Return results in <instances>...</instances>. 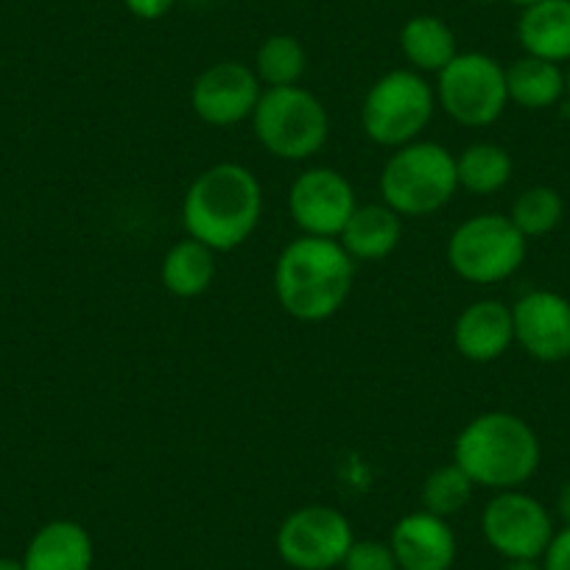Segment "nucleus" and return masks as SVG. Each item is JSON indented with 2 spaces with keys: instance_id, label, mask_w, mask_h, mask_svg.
<instances>
[{
  "instance_id": "f3484780",
  "label": "nucleus",
  "mask_w": 570,
  "mask_h": 570,
  "mask_svg": "<svg viewBox=\"0 0 570 570\" xmlns=\"http://www.w3.org/2000/svg\"><path fill=\"white\" fill-rule=\"evenodd\" d=\"M400 238H403V216L381 202V205L355 207L336 240L353 261H383L397 249Z\"/></svg>"
},
{
  "instance_id": "aec40b11",
  "label": "nucleus",
  "mask_w": 570,
  "mask_h": 570,
  "mask_svg": "<svg viewBox=\"0 0 570 570\" xmlns=\"http://www.w3.org/2000/svg\"><path fill=\"white\" fill-rule=\"evenodd\" d=\"M400 48L416 73H442L459 53L451 26L434 14L411 18L400 31Z\"/></svg>"
},
{
  "instance_id": "f257e3e1",
  "label": "nucleus",
  "mask_w": 570,
  "mask_h": 570,
  "mask_svg": "<svg viewBox=\"0 0 570 570\" xmlns=\"http://www.w3.org/2000/svg\"><path fill=\"white\" fill-rule=\"evenodd\" d=\"M355 261L336 238L299 235L274 263V294L285 314L297 322L336 316L353 292Z\"/></svg>"
},
{
  "instance_id": "2f4dec72",
  "label": "nucleus",
  "mask_w": 570,
  "mask_h": 570,
  "mask_svg": "<svg viewBox=\"0 0 570 570\" xmlns=\"http://www.w3.org/2000/svg\"><path fill=\"white\" fill-rule=\"evenodd\" d=\"M509 3H514V7H534V3H540V0H509Z\"/></svg>"
},
{
  "instance_id": "c85d7f7f",
  "label": "nucleus",
  "mask_w": 570,
  "mask_h": 570,
  "mask_svg": "<svg viewBox=\"0 0 570 570\" xmlns=\"http://www.w3.org/2000/svg\"><path fill=\"white\" fill-rule=\"evenodd\" d=\"M557 512H559V518H562V523L570 525V481L562 487V490H559Z\"/></svg>"
},
{
  "instance_id": "bb28decb",
  "label": "nucleus",
  "mask_w": 570,
  "mask_h": 570,
  "mask_svg": "<svg viewBox=\"0 0 570 570\" xmlns=\"http://www.w3.org/2000/svg\"><path fill=\"white\" fill-rule=\"evenodd\" d=\"M542 570H570V525L553 531L546 553H542Z\"/></svg>"
},
{
  "instance_id": "4be33fe9",
  "label": "nucleus",
  "mask_w": 570,
  "mask_h": 570,
  "mask_svg": "<svg viewBox=\"0 0 570 570\" xmlns=\"http://www.w3.org/2000/svg\"><path fill=\"white\" fill-rule=\"evenodd\" d=\"M456 177L468 194H498L512 179V157L498 142H473L456 157Z\"/></svg>"
},
{
  "instance_id": "5701e85b",
  "label": "nucleus",
  "mask_w": 570,
  "mask_h": 570,
  "mask_svg": "<svg viewBox=\"0 0 570 570\" xmlns=\"http://www.w3.org/2000/svg\"><path fill=\"white\" fill-rule=\"evenodd\" d=\"M255 76L268 87H294L308 70V53H305L303 42L292 35H272L268 40L261 42L255 53Z\"/></svg>"
},
{
  "instance_id": "f03ea898",
  "label": "nucleus",
  "mask_w": 570,
  "mask_h": 570,
  "mask_svg": "<svg viewBox=\"0 0 570 570\" xmlns=\"http://www.w3.org/2000/svg\"><path fill=\"white\" fill-rule=\"evenodd\" d=\"M263 216V188L238 163H218L190 183L183 199L188 238L213 252H233L249 240Z\"/></svg>"
},
{
  "instance_id": "7ed1b4c3",
  "label": "nucleus",
  "mask_w": 570,
  "mask_h": 570,
  "mask_svg": "<svg viewBox=\"0 0 570 570\" xmlns=\"http://www.w3.org/2000/svg\"><path fill=\"white\" fill-rule=\"evenodd\" d=\"M534 428L509 411H487L459 431L453 462L475 487L507 492L523 487L540 468Z\"/></svg>"
},
{
  "instance_id": "412c9836",
  "label": "nucleus",
  "mask_w": 570,
  "mask_h": 570,
  "mask_svg": "<svg viewBox=\"0 0 570 570\" xmlns=\"http://www.w3.org/2000/svg\"><path fill=\"white\" fill-rule=\"evenodd\" d=\"M509 101L523 109H548L564 96V73L557 62L540 57H520L507 68Z\"/></svg>"
},
{
  "instance_id": "1a4fd4ad",
  "label": "nucleus",
  "mask_w": 570,
  "mask_h": 570,
  "mask_svg": "<svg viewBox=\"0 0 570 570\" xmlns=\"http://www.w3.org/2000/svg\"><path fill=\"white\" fill-rule=\"evenodd\" d=\"M353 542L350 520L338 509L322 503L294 509L274 537L279 559L294 570L338 568Z\"/></svg>"
},
{
  "instance_id": "4468645a",
  "label": "nucleus",
  "mask_w": 570,
  "mask_h": 570,
  "mask_svg": "<svg viewBox=\"0 0 570 570\" xmlns=\"http://www.w3.org/2000/svg\"><path fill=\"white\" fill-rule=\"evenodd\" d=\"M389 546L400 570H451L456 562V534L451 523L425 509L400 518Z\"/></svg>"
},
{
  "instance_id": "72a5a7b5",
  "label": "nucleus",
  "mask_w": 570,
  "mask_h": 570,
  "mask_svg": "<svg viewBox=\"0 0 570 570\" xmlns=\"http://www.w3.org/2000/svg\"><path fill=\"white\" fill-rule=\"evenodd\" d=\"M190 3H207V0H190Z\"/></svg>"
},
{
  "instance_id": "cd10ccee",
  "label": "nucleus",
  "mask_w": 570,
  "mask_h": 570,
  "mask_svg": "<svg viewBox=\"0 0 570 570\" xmlns=\"http://www.w3.org/2000/svg\"><path fill=\"white\" fill-rule=\"evenodd\" d=\"M126 9H129L135 18L140 20H160L171 12V7L177 0H124Z\"/></svg>"
},
{
  "instance_id": "423d86ee",
  "label": "nucleus",
  "mask_w": 570,
  "mask_h": 570,
  "mask_svg": "<svg viewBox=\"0 0 570 570\" xmlns=\"http://www.w3.org/2000/svg\"><path fill=\"white\" fill-rule=\"evenodd\" d=\"M436 109V90L416 70H389L361 104L364 135L377 146L400 149L420 140Z\"/></svg>"
},
{
  "instance_id": "ddd939ff",
  "label": "nucleus",
  "mask_w": 570,
  "mask_h": 570,
  "mask_svg": "<svg viewBox=\"0 0 570 570\" xmlns=\"http://www.w3.org/2000/svg\"><path fill=\"white\" fill-rule=\"evenodd\" d=\"M514 342L534 361L570 358V299L557 292H529L512 305Z\"/></svg>"
},
{
  "instance_id": "a211bd4d",
  "label": "nucleus",
  "mask_w": 570,
  "mask_h": 570,
  "mask_svg": "<svg viewBox=\"0 0 570 570\" xmlns=\"http://www.w3.org/2000/svg\"><path fill=\"white\" fill-rule=\"evenodd\" d=\"M518 40L529 57L570 62V0H540L525 7L518 23Z\"/></svg>"
},
{
  "instance_id": "c756f323",
  "label": "nucleus",
  "mask_w": 570,
  "mask_h": 570,
  "mask_svg": "<svg viewBox=\"0 0 570 570\" xmlns=\"http://www.w3.org/2000/svg\"><path fill=\"white\" fill-rule=\"evenodd\" d=\"M503 570H542V564L537 559H512Z\"/></svg>"
},
{
  "instance_id": "20e7f679",
  "label": "nucleus",
  "mask_w": 570,
  "mask_h": 570,
  "mask_svg": "<svg viewBox=\"0 0 570 570\" xmlns=\"http://www.w3.org/2000/svg\"><path fill=\"white\" fill-rule=\"evenodd\" d=\"M456 190V157L440 142L414 140L400 146L381 171L383 205L397 216H431L442 210Z\"/></svg>"
},
{
  "instance_id": "39448f33",
  "label": "nucleus",
  "mask_w": 570,
  "mask_h": 570,
  "mask_svg": "<svg viewBox=\"0 0 570 570\" xmlns=\"http://www.w3.org/2000/svg\"><path fill=\"white\" fill-rule=\"evenodd\" d=\"M252 129L272 157L303 163L322 151L331 118L325 104L305 87H268L252 112Z\"/></svg>"
},
{
  "instance_id": "473e14b6",
  "label": "nucleus",
  "mask_w": 570,
  "mask_h": 570,
  "mask_svg": "<svg viewBox=\"0 0 570 570\" xmlns=\"http://www.w3.org/2000/svg\"><path fill=\"white\" fill-rule=\"evenodd\" d=\"M564 90L570 92V68H568V73H564Z\"/></svg>"
},
{
  "instance_id": "6e6552de",
  "label": "nucleus",
  "mask_w": 570,
  "mask_h": 570,
  "mask_svg": "<svg viewBox=\"0 0 570 570\" xmlns=\"http://www.w3.org/2000/svg\"><path fill=\"white\" fill-rule=\"evenodd\" d=\"M436 76V101L459 126L484 129L507 109V68L487 53H456V59Z\"/></svg>"
},
{
  "instance_id": "393cba45",
  "label": "nucleus",
  "mask_w": 570,
  "mask_h": 570,
  "mask_svg": "<svg viewBox=\"0 0 570 570\" xmlns=\"http://www.w3.org/2000/svg\"><path fill=\"white\" fill-rule=\"evenodd\" d=\"M564 216V202L548 185H534V188L523 190V194L514 199L512 218L514 227L525 235V238H540V235L553 233L559 227Z\"/></svg>"
},
{
  "instance_id": "7c9ffc66",
  "label": "nucleus",
  "mask_w": 570,
  "mask_h": 570,
  "mask_svg": "<svg viewBox=\"0 0 570 570\" xmlns=\"http://www.w3.org/2000/svg\"><path fill=\"white\" fill-rule=\"evenodd\" d=\"M0 570H26V568H23V562H18V559L0 557Z\"/></svg>"
},
{
  "instance_id": "9b49d317",
  "label": "nucleus",
  "mask_w": 570,
  "mask_h": 570,
  "mask_svg": "<svg viewBox=\"0 0 570 570\" xmlns=\"http://www.w3.org/2000/svg\"><path fill=\"white\" fill-rule=\"evenodd\" d=\"M358 207L355 188L333 168H308L299 174L288 194V210L303 235L338 238Z\"/></svg>"
},
{
  "instance_id": "6ab92c4d",
  "label": "nucleus",
  "mask_w": 570,
  "mask_h": 570,
  "mask_svg": "<svg viewBox=\"0 0 570 570\" xmlns=\"http://www.w3.org/2000/svg\"><path fill=\"white\" fill-rule=\"evenodd\" d=\"M160 277L166 292L174 297H202L205 292H210L213 279H216V252L194 238L179 240L163 257Z\"/></svg>"
},
{
  "instance_id": "f8f14e48",
  "label": "nucleus",
  "mask_w": 570,
  "mask_h": 570,
  "mask_svg": "<svg viewBox=\"0 0 570 570\" xmlns=\"http://www.w3.org/2000/svg\"><path fill=\"white\" fill-rule=\"evenodd\" d=\"M261 96L263 85L255 70L240 62H216L196 76L190 87V107L196 118L224 129L252 118Z\"/></svg>"
},
{
  "instance_id": "dca6fc26",
  "label": "nucleus",
  "mask_w": 570,
  "mask_h": 570,
  "mask_svg": "<svg viewBox=\"0 0 570 570\" xmlns=\"http://www.w3.org/2000/svg\"><path fill=\"white\" fill-rule=\"evenodd\" d=\"M96 548L90 531L76 520H51L31 537L26 570H92Z\"/></svg>"
},
{
  "instance_id": "0eeeda50",
  "label": "nucleus",
  "mask_w": 570,
  "mask_h": 570,
  "mask_svg": "<svg viewBox=\"0 0 570 570\" xmlns=\"http://www.w3.org/2000/svg\"><path fill=\"white\" fill-rule=\"evenodd\" d=\"M525 238L512 218L481 213L453 229L448 240V263L473 285H495L512 277L525 261Z\"/></svg>"
},
{
  "instance_id": "a878e982",
  "label": "nucleus",
  "mask_w": 570,
  "mask_h": 570,
  "mask_svg": "<svg viewBox=\"0 0 570 570\" xmlns=\"http://www.w3.org/2000/svg\"><path fill=\"white\" fill-rule=\"evenodd\" d=\"M344 570H400L389 542L355 540L342 562Z\"/></svg>"
},
{
  "instance_id": "9d476101",
  "label": "nucleus",
  "mask_w": 570,
  "mask_h": 570,
  "mask_svg": "<svg viewBox=\"0 0 570 570\" xmlns=\"http://www.w3.org/2000/svg\"><path fill=\"white\" fill-rule=\"evenodd\" d=\"M481 531L492 551L507 562L540 559L553 537V520L537 498L520 490L495 492L481 514Z\"/></svg>"
},
{
  "instance_id": "b1692460",
  "label": "nucleus",
  "mask_w": 570,
  "mask_h": 570,
  "mask_svg": "<svg viewBox=\"0 0 570 570\" xmlns=\"http://www.w3.org/2000/svg\"><path fill=\"white\" fill-rule=\"evenodd\" d=\"M473 490L475 484L456 462L442 464L422 484V509L436 514V518L448 520L468 507L470 498H473Z\"/></svg>"
},
{
  "instance_id": "2eb2a0df",
  "label": "nucleus",
  "mask_w": 570,
  "mask_h": 570,
  "mask_svg": "<svg viewBox=\"0 0 570 570\" xmlns=\"http://www.w3.org/2000/svg\"><path fill=\"white\" fill-rule=\"evenodd\" d=\"M514 344L512 308L501 299H479L456 316L453 347L473 364L498 361Z\"/></svg>"
}]
</instances>
